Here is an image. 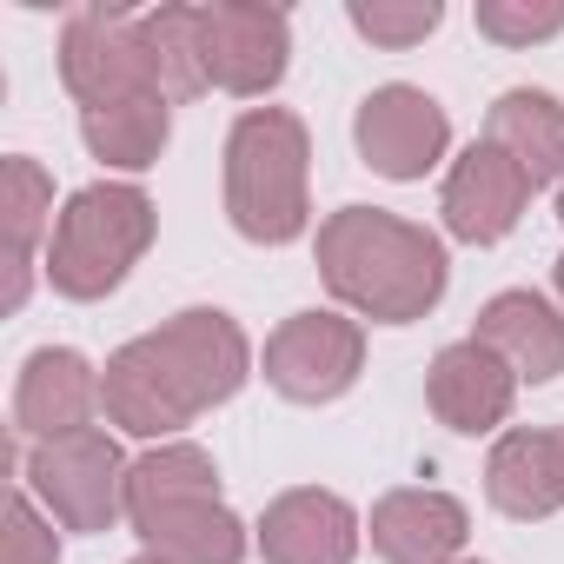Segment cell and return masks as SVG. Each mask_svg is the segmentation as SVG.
<instances>
[{"mask_svg": "<svg viewBox=\"0 0 564 564\" xmlns=\"http://www.w3.org/2000/svg\"><path fill=\"white\" fill-rule=\"evenodd\" d=\"M246 372H252V346H246L239 319L219 306H186L107 359V372H100L107 425H120L127 438L173 445V432H186L199 412L226 405L246 386Z\"/></svg>", "mask_w": 564, "mask_h": 564, "instance_id": "cell-1", "label": "cell"}, {"mask_svg": "<svg viewBox=\"0 0 564 564\" xmlns=\"http://www.w3.org/2000/svg\"><path fill=\"white\" fill-rule=\"evenodd\" d=\"M319 279L339 306H352L372 326H412L445 300V239L419 219H399L386 206H339L319 226Z\"/></svg>", "mask_w": 564, "mask_h": 564, "instance_id": "cell-2", "label": "cell"}, {"mask_svg": "<svg viewBox=\"0 0 564 564\" xmlns=\"http://www.w3.org/2000/svg\"><path fill=\"white\" fill-rule=\"evenodd\" d=\"M306 166L313 140L306 120L286 107H252L226 133V219L252 246H286L306 232L313 199H306Z\"/></svg>", "mask_w": 564, "mask_h": 564, "instance_id": "cell-3", "label": "cell"}, {"mask_svg": "<svg viewBox=\"0 0 564 564\" xmlns=\"http://www.w3.org/2000/svg\"><path fill=\"white\" fill-rule=\"evenodd\" d=\"M153 226H160V213H153V199L133 180H94V186H80L61 206L54 232H47V259H41L47 265V286L61 300H80V306L107 300L120 279L147 259Z\"/></svg>", "mask_w": 564, "mask_h": 564, "instance_id": "cell-4", "label": "cell"}, {"mask_svg": "<svg viewBox=\"0 0 564 564\" xmlns=\"http://www.w3.org/2000/svg\"><path fill=\"white\" fill-rule=\"evenodd\" d=\"M21 485L41 498V511L61 531H113L127 518V458H120V438L100 425L28 445Z\"/></svg>", "mask_w": 564, "mask_h": 564, "instance_id": "cell-5", "label": "cell"}, {"mask_svg": "<svg viewBox=\"0 0 564 564\" xmlns=\"http://www.w3.org/2000/svg\"><path fill=\"white\" fill-rule=\"evenodd\" d=\"M61 80L80 100V113L160 94L147 41H140V14L133 8H80V14H67V28H61Z\"/></svg>", "mask_w": 564, "mask_h": 564, "instance_id": "cell-6", "label": "cell"}, {"mask_svg": "<svg viewBox=\"0 0 564 564\" xmlns=\"http://www.w3.org/2000/svg\"><path fill=\"white\" fill-rule=\"evenodd\" d=\"M265 386L293 405H333L366 372V326L346 313H293L265 339Z\"/></svg>", "mask_w": 564, "mask_h": 564, "instance_id": "cell-7", "label": "cell"}, {"mask_svg": "<svg viewBox=\"0 0 564 564\" xmlns=\"http://www.w3.org/2000/svg\"><path fill=\"white\" fill-rule=\"evenodd\" d=\"M199 47H206V80L219 94L259 100L286 80L293 21L286 8H265V0H213V8H199Z\"/></svg>", "mask_w": 564, "mask_h": 564, "instance_id": "cell-8", "label": "cell"}, {"mask_svg": "<svg viewBox=\"0 0 564 564\" xmlns=\"http://www.w3.org/2000/svg\"><path fill=\"white\" fill-rule=\"evenodd\" d=\"M352 140H359V160L386 180H425L445 147H452V120L445 107L425 94V87H372L359 100V120H352Z\"/></svg>", "mask_w": 564, "mask_h": 564, "instance_id": "cell-9", "label": "cell"}, {"mask_svg": "<svg viewBox=\"0 0 564 564\" xmlns=\"http://www.w3.org/2000/svg\"><path fill=\"white\" fill-rule=\"evenodd\" d=\"M531 180L518 173V160H505L491 140H471L452 173H445V193H438V213H445V232L465 239V246H498L524 206H531Z\"/></svg>", "mask_w": 564, "mask_h": 564, "instance_id": "cell-10", "label": "cell"}, {"mask_svg": "<svg viewBox=\"0 0 564 564\" xmlns=\"http://www.w3.org/2000/svg\"><path fill=\"white\" fill-rule=\"evenodd\" d=\"M107 412L100 399V372L74 352V346H41L21 366L14 386V438L21 445H47V438H74Z\"/></svg>", "mask_w": 564, "mask_h": 564, "instance_id": "cell-11", "label": "cell"}, {"mask_svg": "<svg viewBox=\"0 0 564 564\" xmlns=\"http://www.w3.org/2000/svg\"><path fill=\"white\" fill-rule=\"evenodd\" d=\"M259 557L265 564H352L359 557V511L319 485L279 491L259 518Z\"/></svg>", "mask_w": 564, "mask_h": 564, "instance_id": "cell-12", "label": "cell"}, {"mask_svg": "<svg viewBox=\"0 0 564 564\" xmlns=\"http://www.w3.org/2000/svg\"><path fill=\"white\" fill-rule=\"evenodd\" d=\"M511 399H518V372H511L491 346H478V339L445 346V352L432 359V372H425V405H432V419L452 425V432H465V438L498 432V425L511 419Z\"/></svg>", "mask_w": 564, "mask_h": 564, "instance_id": "cell-13", "label": "cell"}, {"mask_svg": "<svg viewBox=\"0 0 564 564\" xmlns=\"http://www.w3.org/2000/svg\"><path fill=\"white\" fill-rule=\"evenodd\" d=\"M372 551L386 564H452L471 538V511L452 491L432 485H399L372 505Z\"/></svg>", "mask_w": 564, "mask_h": 564, "instance_id": "cell-14", "label": "cell"}, {"mask_svg": "<svg viewBox=\"0 0 564 564\" xmlns=\"http://www.w3.org/2000/svg\"><path fill=\"white\" fill-rule=\"evenodd\" d=\"M471 339L491 346V352L518 372V386H544V379L564 372V313H557L544 293H524V286H518V293L485 300Z\"/></svg>", "mask_w": 564, "mask_h": 564, "instance_id": "cell-15", "label": "cell"}, {"mask_svg": "<svg viewBox=\"0 0 564 564\" xmlns=\"http://www.w3.org/2000/svg\"><path fill=\"white\" fill-rule=\"evenodd\" d=\"M485 498H491L505 518H518V524L564 511L557 432H531V425L505 432V438L491 445V458H485Z\"/></svg>", "mask_w": 564, "mask_h": 564, "instance_id": "cell-16", "label": "cell"}, {"mask_svg": "<svg viewBox=\"0 0 564 564\" xmlns=\"http://www.w3.org/2000/svg\"><path fill=\"white\" fill-rule=\"evenodd\" d=\"M485 140H491L505 160H518V173H524L531 186L564 180V100H557V94H544V87H511V94H498L491 113H485Z\"/></svg>", "mask_w": 564, "mask_h": 564, "instance_id": "cell-17", "label": "cell"}, {"mask_svg": "<svg viewBox=\"0 0 564 564\" xmlns=\"http://www.w3.org/2000/svg\"><path fill=\"white\" fill-rule=\"evenodd\" d=\"M0 219H8V313L28 306L34 293V252H41V232H54V173L28 153H14L0 166Z\"/></svg>", "mask_w": 564, "mask_h": 564, "instance_id": "cell-18", "label": "cell"}, {"mask_svg": "<svg viewBox=\"0 0 564 564\" xmlns=\"http://www.w3.org/2000/svg\"><path fill=\"white\" fill-rule=\"evenodd\" d=\"M133 531H140V557L153 564H246V524L219 498L153 511Z\"/></svg>", "mask_w": 564, "mask_h": 564, "instance_id": "cell-19", "label": "cell"}, {"mask_svg": "<svg viewBox=\"0 0 564 564\" xmlns=\"http://www.w3.org/2000/svg\"><path fill=\"white\" fill-rule=\"evenodd\" d=\"M166 133H173V100H160V94H140V100H113V107H87L80 113L87 153L107 160V166H120V173H147L166 153Z\"/></svg>", "mask_w": 564, "mask_h": 564, "instance_id": "cell-20", "label": "cell"}, {"mask_svg": "<svg viewBox=\"0 0 564 564\" xmlns=\"http://www.w3.org/2000/svg\"><path fill=\"white\" fill-rule=\"evenodd\" d=\"M199 498H219V465H213V452H199L186 438L153 445L147 458L127 465V524L173 511V505H199Z\"/></svg>", "mask_w": 564, "mask_h": 564, "instance_id": "cell-21", "label": "cell"}, {"mask_svg": "<svg viewBox=\"0 0 564 564\" xmlns=\"http://www.w3.org/2000/svg\"><path fill=\"white\" fill-rule=\"evenodd\" d=\"M140 41H147V61H153V80L166 100H193L206 94V47H199V8H180V0H166V8H147L140 14Z\"/></svg>", "mask_w": 564, "mask_h": 564, "instance_id": "cell-22", "label": "cell"}, {"mask_svg": "<svg viewBox=\"0 0 564 564\" xmlns=\"http://www.w3.org/2000/svg\"><path fill=\"white\" fill-rule=\"evenodd\" d=\"M346 21L372 41V47H392V54H405V47H419L425 34H438V21H445V8L438 0H352L346 8Z\"/></svg>", "mask_w": 564, "mask_h": 564, "instance_id": "cell-23", "label": "cell"}, {"mask_svg": "<svg viewBox=\"0 0 564 564\" xmlns=\"http://www.w3.org/2000/svg\"><path fill=\"white\" fill-rule=\"evenodd\" d=\"M471 21L498 47H531V41L564 34V0H478Z\"/></svg>", "mask_w": 564, "mask_h": 564, "instance_id": "cell-24", "label": "cell"}, {"mask_svg": "<svg viewBox=\"0 0 564 564\" xmlns=\"http://www.w3.org/2000/svg\"><path fill=\"white\" fill-rule=\"evenodd\" d=\"M8 564H61V531L28 485L8 505Z\"/></svg>", "mask_w": 564, "mask_h": 564, "instance_id": "cell-25", "label": "cell"}, {"mask_svg": "<svg viewBox=\"0 0 564 564\" xmlns=\"http://www.w3.org/2000/svg\"><path fill=\"white\" fill-rule=\"evenodd\" d=\"M551 432H557V465H564V425H551Z\"/></svg>", "mask_w": 564, "mask_h": 564, "instance_id": "cell-26", "label": "cell"}, {"mask_svg": "<svg viewBox=\"0 0 564 564\" xmlns=\"http://www.w3.org/2000/svg\"><path fill=\"white\" fill-rule=\"evenodd\" d=\"M557 293H564V252H557Z\"/></svg>", "mask_w": 564, "mask_h": 564, "instance_id": "cell-27", "label": "cell"}, {"mask_svg": "<svg viewBox=\"0 0 564 564\" xmlns=\"http://www.w3.org/2000/svg\"><path fill=\"white\" fill-rule=\"evenodd\" d=\"M557 219H564V186H557Z\"/></svg>", "mask_w": 564, "mask_h": 564, "instance_id": "cell-28", "label": "cell"}, {"mask_svg": "<svg viewBox=\"0 0 564 564\" xmlns=\"http://www.w3.org/2000/svg\"><path fill=\"white\" fill-rule=\"evenodd\" d=\"M452 564H478V557H452Z\"/></svg>", "mask_w": 564, "mask_h": 564, "instance_id": "cell-29", "label": "cell"}, {"mask_svg": "<svg viewBox=\"0 0 564 564\" xmlns=\"http://www.w3.org/2000/svg\"><path fill=\"white\" fill-rule=\"evenodd\" d=\"M133 564H153V557H133Z\"/></svg>", "mask_w": 564, "mask_h": 564, "instance_id": "cell-30", "label": "cell"}]
</instances>
